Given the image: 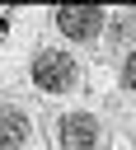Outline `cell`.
Returning a JSON list of instances; mask_svg holds the SVG:
<instances>
[{
    "instance_id": "cell-1",
    "label": "cell",
    "mask_w": 136,
    "mask_h": 150,
    "mask_svg": "<svg viewBox=\"0 0 136 150\" xmlns=\"http://www.w3.org/2000/svg\"><path fill=\"white\" fill-rule=\"evenodd\" d=\"M33 84L42 94H70L80 84V61L70 52H56V47H42L33 56Z\"/></svg>"
},
{
    "instance_id": "cell-2",
    "label": "cell",
    "mask_w": 136,
    "mask_h": 150,
    "mask_svg": "<svg viewBox=\"0 0 136 150\" xmlns=\"http://www.w3.org/2000/svg\"><path fill=\"white\" fill-rule=\"evenodd\" d=\"M56 33H66L70 42H94L103 33V9L98 5H61L56 9Z\"/></svg>"
},
{
    "instance_id": "cell-3",
    "label": "cell",
    "mask_w": 136,
    "mask_h": 150,
    "mask_svg": "<svg viewBox=\"0 0 136 150\" xmlns=\"http://www.w3.org/2000/svg\"><path fill=\"white\" fill-rule=\"evenodd\" d=\"M56 145H61V150H94V145H98V117H94V112H61V122H56Z\"/></svg>"
},
{
    "instance_id": "cell-4",
    "label": "cell",
    "mask_w": 136,
    "mask_h": 150,
    "mask_svg": "<svg viewBox=\"0 0 136 150\" xmlns=\"http://www.w3.org/2000/svg\"><path fill=\"white\" fill-rule=\"evenodd\" d=\"M28 117H23V108H0V150H19V145H28Z\"/></svg>"
},
{
    "instance_id": "cell-5",
    "label": "cell",
    "mask_w": 136,
    "mask_h": 150,
    "mask_svg": "<svg viewBox=\"0 0 136 150\" xmlns=\"http://www.w3.org/2000/svg\"><path fill=\"white\" fill-rule=\"evenodd\" d=\"M122 89H127V94H136V52H127V56H122Z\"/></svg>"
},
{
    "instance_id": "cell-6",
    "label": "cell",
    "mask_w": 136,
    "mask_h": 150,
    "mask_svg": "<svg viewBox=\"0 0 136 150\" xmlns=\"http://www.w3.org/2000/svg\"><path fill=\"white\" fill-rule=\"evenodd\" d=\"M117 38H136V14H117Z\"/></svg>"
}]
</instances>
